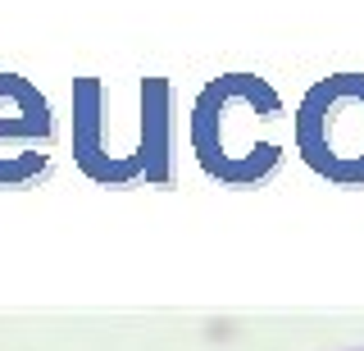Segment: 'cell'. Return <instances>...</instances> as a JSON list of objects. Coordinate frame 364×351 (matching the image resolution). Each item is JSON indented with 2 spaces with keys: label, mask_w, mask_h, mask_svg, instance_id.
Returning <instances> with one entry per match:
<instances>
[{
  "label": "cell",
  "mask_w": 364,
  "mask_h": 351,
  "mask_svg": "<svg viewBox=\"0 0 364 351\" xmlns=\"http://www.w3.org/2000/svg\"><path fill=\"white\" fill-rule=\"evenodd\" d=\"M296 151L318 178L364 187V73L314 83L296 105Z\"/></svg>",
  "instance_id": "cell-1"
},
{
  "label": "cell",
  "mask_w": 364,
  "mask_h": 351,
  "mask_svg": "<svg viewBox=\"0 0 364 351\" xmlns=\"http://www.w3.org/2000/svg\"><path fill=\"white\" fill-rule=\"evenodd\" d=\"M355 351H364V347H355Z\"/></svg>",
  "instance_id": "cell-2"
}]
</instances>
